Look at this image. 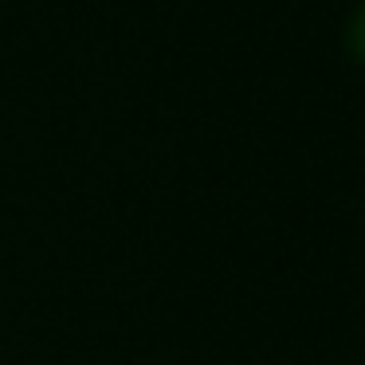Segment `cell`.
Instances as JSON below:
<instances>
[{
  "mask_svg": "<svg viewBox=\"0 0 365 365\" xmlns=\"http://www.w3.org/2000/svg\"><path fill=\"white\" fill-rule=\"evenodd\" d=\"M346 51L357 67H365V0L349 12L346 20Z\"/></svg>",
  "mask_w": 365,
  "mask_h": 365,
  "instance_id": "cell-1",
  "label": "cell"
}]
</instances>
